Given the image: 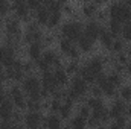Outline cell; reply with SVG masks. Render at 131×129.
Listing matches in <instances>:
<instances>
[{
	"mask_svg": "<svg viewBox=\"0 0 131 129\" xmlns=\"http://www.w3.org/2000/svg\"><path fill=\"white\" fill-rule=\"evenodd\" d=\"M107 79H108V82H110L113 87H116V88H121L122 84H124V76H122V73H117V71H114V70H110V73H107Z\"/></svg>",
	"mask_w": 131,
	"mask_h": 129,
	"instance_id": "22",
	"label": "cell"
},
{
	"mask_svg": "<svg viewBox=\"0 0 131 129\" xmlns=\"http://www.w3.org/2000/svg\"><path fill=\"white\" fill-rule=\"evenodd\" d=\"M89 108H90V111H95V109H99V108H102V106H105V103H104V100H102V97H93V96H89L85 99V102H84Z\"/></svg>",
	"mask_w": 131,
	"mask_h": 129,
	"instance_id": "25",
	"label": "cell"
},
{
	"mask_svg": "<svg viewBox=\"0 0 131 129\" xmlns=\"http://www.w3.org/2000/svg\"><path fill=\"white\" fill-rule=\"evenodd\" d=\"M82 32H84V23H82L81 20H78L76 17L63 21L61 26H60V36L70 40V41L75 43V44H76V41L82 36Z\"/></svg>",
	"mask_w": 131,
	"mask_h": 129,
	"instance_id": "1",
	"label": "cell"
},
{
	"mask_svg": "<svg viewBox=\"0 0 131 129\" xmlns=\"http://www.w3.org/2000/svg\"><path fill=\"white\" fill-rule=\"evenodd\" d=\"M110 52L113 55H117L121 52H125V41L121 36H116L114 41H113V44H111V47H110Z\"/></svg>",
	"mask_w": 131,
	"mask_h": 129,
	"instance_id": "27",
	"label": "cell"
},
{
	"mask_svg": "<svg viewBox=\"0 0 131 129\" xmlns=\"http://www.w3.org/2000/svg\"><path fill=\"white\" fill-rule=\"evenodd\" d=\"M14 128H15V125L12 122H3V120H0V129H14Z\"/></svg>",
	"mask_w": 131,
	"mask_h": 129,
	"instance_id": "36",
	"label": "cell"
},
{
	"mask_svg": "<svg viewBox=\"0 0 131 129\" xmlns=\"http://www.w3.org/2000/svg\"><path fill=\"white\" fill-rule=\"evenodd\" d=\"M98 41L101 43V46H102L104 49L110 50V47H111V44H113V41H114V36L111 35V32H110L107 28H104V26H102V29H101V33H99Z\"/></svg>",
	"mask_w": 131,
	"mask_h": 129,
	"instance_id": "20",
	"label": "cell"
},
{
	"mask_svg": "<svg viewBox=\"0 0 131 129\" xmlns=\"http://www.w3.org/2000/svg\"><path fill=\"white\" fill-rule=\"evenodd\" d=\"M8 99L12 102L14 108H17L18 111H25L26 109V100H28V97L23 93L21 87H18L17 84H12L8 88Z\"/></svg>",
	"mask_w": 131,
	"mask_h": 129,
	"instance_id": "4",
	"label": "cell"
},
{
	"mask_svg": "<svg viewBox=\"0 0 131 129\" xmlns=\"http://www.w3.org/2000/svg\"><path fill=\"white\" fill-rule=\"evenodd\" d=\"M5 82H6V74H5V68H3V67L0 65V88H3Z\"/></svg>",
	"mask_w": 131,
	"mask_h": 129,
	"instance_id": "37",
	"label": "cell"
},
{
	"mask_svg": "<svg viewBox=\"0 0 131 129\" xmlns=\"http://www.w3.org/2000/svg\"><path fill=\"white\" fill-rule=\"evenodd\" d=\"M117 94H119V99H122L125 103H127V102H131V85L130 84L122 85V87L119 88Z\"/></svg>",
	"mask_w": 131,
	"mask_h": 129,
	"instance_id": "30",
	"label": "cell"
},
{
	"mask_svg": "<svg viewBox=\"0 0 131 129\" xmlns=\"http://www.w3.org/2000/svg\"><path fill=\"white\" fill-rule=\"evenodd\" d=\"M61 23H63V12H61V11H58V12H50L47 28H49V29H55V28L61 26Z\"/></svg>",
	"mask_w": 131,
	"mask_h": 129,
	"instance_id": "24",
	"label": "cell"
},
{
	"mask_svg": "<svg viewBox=\"0 0 131 129\" xmlns=\"http://www.w3.org/2000/svg\"><path fill=\"white\" fill-rule=\"evenodd\" d=\"M107 14L108 18L117 20L119 23H127L131 21V8L125 3V2H113L108 5L107 8Z\"/></svg>",
	"mask_w": 131,
	"mask_h": 129,
	"instance_id": "2",
	"label": "cell"
},
{
	"mask_svg": "<svg viewBox=\"0 0 131 129\" xmlns=\"http://www.w3.org/2000/svg\"><path fill=\"white\" fill-rule=\"evenodd\" d=\"M69 88L75 93V94H78V96L81 97V100L84 99V97L87 96V93H89V88H90V85L84 81V79H81L79 76H73L72 79H70V84H69Z\"/></svg>",
	"mask_w": 131,
	"mask_h": 129,
	"instance_id": "7",
	"label": "cell"
},
{
	"mask_svg": "<svg viewBox=\"0 0 131 129\" xmlns=\"http://www.w3.org/2000/svg\"><path fill=\"white\" fill-rule=\"evenodd\" d=\"M87 67L96 74V76H101L102 73H104V67H105V59H104V56L102 55H93V56H90L89 59H87Z\"/></svg>",
	"mask_w": 131,
	"mask_h": 129,
	"instance_id": "12",
	"label": "cell"
},
{
	"mask_svg": "<svg viewBox=\"0 0 131 129\" xmlns=\"http://www.w3.org/2000/svg\"><path fill=\"white\" fill-rule=\"evenodd\" d=\"M125 129H131V122H128V125H127V128Z\"/></svg>",
	"mask_w": 131,
	"mask_h": 129,
	"instance_id": "43",
	"label": "cell"
},
{
	"mask_svg": "<svg viewBox=\"0 0 131 129\" xmlns=\"http://www.w3.org/2000/svg\"><path fill=\"white\" fill-rule=\"evenodd\" d=\"M121 38L127 43H131V21H127L122 24V31H121Z\"/></svg>",
	"mask_w": 131,
	"mask_h": 129,
	"instance_id": "32",
	"label": "cell"
},
{
	"mask_svg": "<svg viewBox=\"0 0 131 129\" xmlns=\"http://www.w3.org/2000/svg\"><path fill=\"white\" fill-rule=\"evenodd\" d=\"M111 123H114L117 128L125 129V128H127V125H128V120H127V115H122V117H117V119H114Z\"/></svg>",
	"mask_w": 131,
	"mask_h": 129,
	"instance_id": "34",
	"label": "cell"
},
{
	"mask_svg": "<svg viewBox=\"0 0 131 129\" xmlns=\"http://www.w3.org/2000/svg\"><path fill=\"white\" fill-rule=\"evenodd\" d=\"M127 115H128V117L131 119V103L128 105V106H127Z\"/></svg>",
	"mask_w": 131,
	"mask_h": 129,
	"instance_id": "40",
	"label": "cell"
},
{
	"mask_svg": "<svg viewBox=\"0 0 131 129\" xmlns=\"http://www.w3.org/2000/svg\"><path fill=\"white\" fill-rule=\"evenodd\" d=\"M23 93L26 97H40V91H41V81L38 76L35 74H26L25 79L20 84ZM41 99V97H40Z\"/></svg>",
	"mask_w": 131,
	"mask_h": 129,
	"instance_id": "3",
	"label": "cell"
},
{
	"mask_svg": "<svg viewBox=\"0 0 131 129\" xmlns=\"http://www.w3.org/2000/svg\"><path fill=\"white\" fill-rule=\"evenodd\" d=\"M43 128L44 129H61L63 128V119L58 114H47L43 119Z\"/></svg>",
	"mask_w": 131,
	"mask_h": 129,
	"instance_id": "16",
	"label": "cell"
},
{
	"mask_svg": "<svg viewBox=\"0 0 131 129\" xmlns=\"http://www.w3.org/2000/svg\"><path fill=\"white\" fill-rule=\"evenodd\" d=\"M41 58L47 62V64L50 65V67H55V68H58V67H63V62H61V56L53 50V49H44V52H43V55H41Z\"/></svg>",
	"mask_w": 131,
	"mask_h": 129,
	"instance_id": "15",
	"label": "cell"
},
{
	"mask_svg": "<svg viewBox=\"0 0 131 129\" xmlns=\"http://www.w3.org/2000/svg\"><path fill=\"white\" fill-rule=\"evenodd\" d=\"M108 114H110L111 120H114L117 117H122V115H127V103L119 97L113 99L111 105L108 106Z\"/></svg>",
	"mask_w": 131,
	"mask_h": 129,
	"instance_id": "10",
	"label": "cell"
},
{
	"mask_svg": "<svg viewBox=\"0 0 131 129\" xmlns=\"http://www.w3.org/2000/svg\"><path fill=\"white\" fill-rule=\"evenodd\" d=\"M63 14L66 15H69L70 18H75V12H76V9H75V6L72 5V3H63Z\"/></svg>",
	"mask_w": 131,
	"mask_h": 129,
	"instance_id": "33",
	"label": "cell"
},
{
	"mask_svg": "<svg viewBox=\"0 0 131 129\" xmlns=\"http://www.w3.org/2000/svg\"><path fill=\"white\" fill-rule=\"evenodd\" d=\"M43 52H44V44L41 41H32V43H29L26 46V55H28V58L31 61H34V62L41 58Z\"/></svg>",
	"mask_w": 131,
	"mask_h": 129,
	"instance_id": "13",
	"label": "cell"
},
{
	"mask_svg": "<svg viewBox=\"0 0 131 129\" xmlns=\"http://www.w3.org/2000/svg\"><path fill=\"white\" fill-rule=\"evenodd\" d=\"M108 129H121V128H117L114 123H110V126H108Z\"/></svg>",
	"mask_w": 131,
	"mask_h": 129,
	"instance_id": "42",
	"label": "cell"
},
{
	"mask_svg": "<svg viewBox=\"0 0 131 129\" xmlns=\"http://www.w3.org/2000/svg\"><path fill=\"white\" fill-rule=\"evenodd\" d=\"M14 129H26L25 128V125H23V123H20V125H15V128Z\"/></svg>",
	"mask_w": 131,
	"mask_h": 129,
	"instance_id": "41",
	"label": "cell"
},
{
	"mask_svg": "<svg viewBox=\"0 0 131 129\" xmlns=\"http://www.w3.org/2000/svg\"><path fill=\"white\" fill-rule=\"evenodd\" d=\"M0 41H2V33H0Z\"/></svg>",
	"mask_w": 131,
	"mask_h": 129,
	"instance_id": "46",
	"label": "cell"
},
{
	"mask_svg": "<svg viewBox=\"0 0 131 129\" xmlns=\"http://www.w3.org/2000/svg\"><path fill=\"white\" fill-rule=\"evenodd\" d=\"M73 108H75V105H72V103H67V102H63V105H61V109H60L58 115H60L63 120H64V119H66V120H70Z\"/></svg>",
	"mask_w": 131,
	"mask_h": 129,
	"instance_id": "28",
	"label": "cell"
},
{
	"mask_svg": "<svg viewBox=\"0 0 131 129\" xmlns=\"http://www.w3.org/2000/svg\"><path fill=\"white\" fill-rule=\"evenodd\" d=\"M96 85L101 88L102 96L108 97V99H113V97H116V94H117V88H116V87H113V85L108 82V79H107V74H105V73H102L98 79H96Z\"/></svg>",
	"mask_w": 131,
	"mask_h": 129,
	"instance_id": "8",
	"label": "cell"
},
{
	"mask_svg": "<svg viewBox=\"0 0 131 129\" xmlns=\"http://www.w3.org/2000/svg\"><path fill=\"white\" fill-rule=\"evenodd\" d=\"M53 78H55V82L58 84L60 88H64L66 85L70 84V76L67 74V71L64 70V65L58 67V68H53Z\"/></svg>",
	"mask_w": 131,
	"mask_h": 129,
	"instance_id": "19",
	"label": "cell"
},
{
	"mask_svg": "<svg viewBox=\"0 0 131 129\" xmlns=\"http://www.w3.org/2000/svg\"><path fill=\"white\" fill-rule=\"evenodd\" d=\"M76 115H79V117H82L84 120H87V119L92 115V111H90V108H89L85 103H79V105L76 106Z\"/></svg>",
	"mask_w": 131,
	"mask_h": 129,
	"instance_id": "31",
	"label": "cell"
},
{
	"mask_svg": "<svg viewBox=\"0 0 131 129\" xmlns=\"http://www.w3.org/2000/svg\"><path fill=\"white\" fill-rule=\"evenodd\" d=\"M76 47L79 49L81 53H90V52L93 50V47H95V43H93L92 40H89L87 36L82 35V36L76 41Z\"/></svg>",
	"mask_w": 131,
	"mask_h": 129,
	"instance_id": "21",
	"label": "cell"
},
{
	"mask_svg": "<svg viewBox=\"0 0 131 129\" xmlns=\"http://www.w3.org/2000/svg\"><path fill=\"white\" fill-rule=\"evenodd\" d=\"M5 100H8V90L0 88V103H2V102H5Z\"/></svg>",
	"mask_w": 131,
	"mask_h": 129,
	"instance_id": "38",
	"label": "cell"
},
{
	"mask_svg": "<svg viewBox=\"0 0 131 129\" xmlns=\"http://www.w3.org/2000/svg\"><path fill=\"white\" fill-rule=\"evenodd\" d=\"M44 115L38 111H26L23 117V125L26 129H43Z\"/></svg>",
	"mask_w": 131,
	"mask_h": 129,
	"instance_id": "6",
	"label": "cell"
},
{
	"mask_svg": "<svg viewBox=\"0 0 131 129\" xmlns=\"http://www.w3.org/2000/svg\"><path fill=\"white\" fill-rule=\"evenodd\" d=\"M101 29H102V26H101L99 21H96V20H87V21L84 23V32H82V35L87 36L89 40H92V41L95 43L99 38Z\"/></svg>",
	"mask_w": 131,
	"mask_h": 129,
	"instance_id": "9",
	"label": "cell"
},
{
	"mask_svg": "<svg viewBox=\"0 0 131 129\" xmlns=\"http://www.w3.org/2000/svg\"><path fill=\"white\" fill-rule=\"evenodd\" d=\"M128 58L131 59V47H130V50H128Z\"/></svg>",
	"mask_w": 131,
	"mask_h": 129,
	"instance_id": "45",
	"label": "cell"
},
{
	"mask_svg": "<svg viewBox=\"0 0 131 129\" xmlns=\"http://www.w3.org/2000/svg\"><path fill=\"white\" fill-rule=\"evenodd\" d=\"M110 32H111V35L116 38L117 35H121V31H122V23H119L117 20H113V18H108L107 20V26H105Z\"/></svg>",
	"mask_w": 131,
	"mask_h": 129,
	"instance_id": "26",
	"label": "cell"
},
{
	"mask_svg": "<svg viewBox=\"0 0 131 129\" xmlns=\"http://www.w3.org/2000/svg\"><path fill=\"white\" fill-rule=\"evenodd\" d=\"M14 111H15V108H14V105H12V102H11L9 99L5 100V102H2V103H0V120H3V122H11Z\"/></svg>",
	"mask_w": 131,
	"mask_h": 129,
	"instance_id": "18",
	"label": "cell"
},
{
	"mask_svg": "<svg viewBox=\"0 0 131 129\" xmlns=\"http://www.w3.org/2000/svg\"><path fill=\"white\" fill-rule=\"evenodd\" d=\"M11 14L20 21H31V9L26 5V0H17L11 3Z\"/></svg>",
	"mask_w": 131,
	"mask_h": 129,
	"instance_id": "5",
	"label": "cell"
},
{
	"mask_svg": "<svg viewBox=\"0 0 131 129\" xmlns=\"http://www.w3.org/2000/svg\"><path fill=\"white\" fill-rule=\"evenodd\" d=\"M99 5L98 2H84L81 5V14L82 17H85L87 20H95L96 14L99 11Z\"/></svg>",
	"mask_w": 131,
	"mask_h": 129,
	"instance_id": "14",
	"label": "cell"
},
{
	"mask_svg": "<svg viewBox=\"0 0 131 129\" xmlns=\"http://www.w3.org/2000/svg\"><path fill=\"white\" fill-rule=\"evenodd\" d=\"M40 81H41V88L47 90L50 94L60 88V87H58V84L55 82V78H53V70H47V71L41 73Z\"/></svg>",
	"mask_w": 131,
	"mask_h": 129,
	"instance_id": "11",
	"label": "cell"
},
{
	"mask_svg": "<svg viewBox=\"0 0 131 129\" xmlns=\"http://www.w3.org/2000/svg\"><path fill=\"white\" fill-rule=\"evenodd\" d=\"M79 68H81V65L78 61H67L64 65V70L67 71V74L69 76H78V73H79Z\"/></svg>",
	"mask_w": 131,
	"mask_h": 129,
	"instance_id": "29",
	"label": "cell"
},
{
	"mask_svg": "<svg viewBox=\"0 0 131 129\" xmlns=\"http://www.w3.org/2000/svg\"><path fill=\"white\" fill-rule=\"evenodd\" d=\"M125 71L128 73V76L131 78V59L128 61V64H127V67H125Z\"/></svg>",
	"mask_w": 131,
	"mask_h": 129,
	"instance_id": "39",
	"label": "cell"
},
{
	"mask_svg": "<svg viewBox=\"0 0 131 129\" xmlns=\"http://www.w3.org/2000/svg\"><path fill=\"white\" fill-rule=\"evenodd\" d=\"M26 5H28V8L31 9V12H35L40 6H43V2L41 0H26Z\"/></svg>",
	"mask_w": 131,
	"mask_h": 129,
	"instance_id": "35",
	"label": "cell"
},
{
	"mask_svg": "<svg viewBox=\"0 0 131 129\" xmlns=\"http://www.w3.org/2000/svg\"><path fill=\"white\" fill-rule=\"evenodd\" d=\"M49 15H50L49 9L43 5V6H40V8L34 12V21H35L40 28L47 26V23H49Z\"/></svg>",
	"mask_w": 131,
	"mask_h": 129,
	"instance_id": "17",
	"label": "cell"
},
{
	"mask_svg": "<svg viewBox=\"0 0 131 129\" xmlns=\"http://www.w3.org/2000/svg\"><path fill=\"white\" fill-rule=\"evenodd\" d=\"M76 44L75 43H72L70 40H67V38H61L60 36V40H58V49H60V52L61 53H64L66 56L73 50V47H75Z\"/></svg>",
	"mask_w": 131,
	"mask_h": 129,
	"instance_id": "23",
	"label": "cell"
},
{
	"mask_svg": "<svg viewBox=\"0 0 131 129\" xmlns=\"http://www.w3.org/2000/svg\"><path fill=\"white\" fill-rule=\"evenodd\" d=\"M61 129H72V128H70V125H67V126H63Z\"/></svg>",
	"mask_w": 131,
	"mask_h": 129,
	"instance_id": "44",
	"label": "cell"
}]
</instances>
